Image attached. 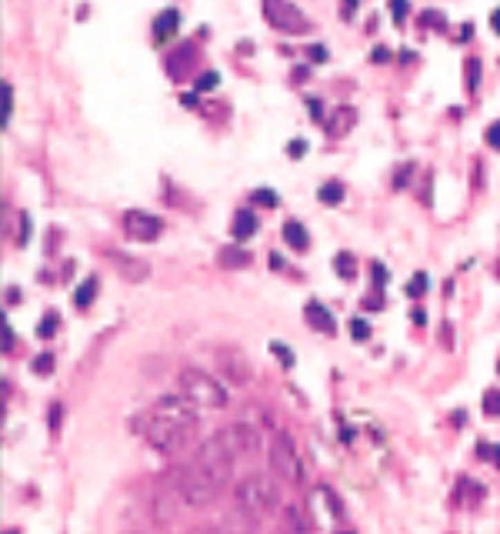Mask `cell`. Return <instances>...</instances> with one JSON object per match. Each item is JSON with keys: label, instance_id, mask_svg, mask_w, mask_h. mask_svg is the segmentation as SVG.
Returning a JSON list of instances; mask_svg holds the SVG:
<instances>
[{"label": "cell", "instance_id": "obj_1", "mask_svg": "<svg viewBox=\"0 0 500 534\" xmlns=\"http://www.w3.org/2000/svg\"><path fill=\"white\" fill-rule=\"evenodd\" d=\"M197 421H200V407L193 400H187L184 394H164L157 398V404L127 421V427L137 438L147 441V448H154L157 454H177L191 444Z\"/></svg>", "mask_w": 500, "mask_h": 534}, {"label": "cell", "instance_id": "obj_2", "mask_svg": "<svg viewBox=\"0 0 500 534\" xmlns=\"http://www.w3.org/2000/svg\"><path fill=\"white\" fill-rule=\"evenodd\" d=\"M233 461L220 441L211 438L207 444H200V451L193 454V461L180 471V481H177V495L184 504L191 508H207L217 497L224 495V488L231 484L233 475Z\"/></svg>", "mask_w": 500, "mask_h": 534}, {"label": "cell", "instance_id": "obj_3", "mask_svg": "<svg viewBox=\"0 0 500 534\" xmlns=\"http://www.w3.org/2000/svg\"><path fill=\"white\" fill-rule=\"evenodd\" d=\"M233 508L240 511V515H247L250 521H267L273 517L284 504H280V488H277V481L270 475H260V471H253V475H244L237 481V488H233Z\"/></svg>", "mask_w": 500, "mask_h": 534}, {"label": "cell", "instance_id": "obj_4", "mask_svg": "<svg viewBox=\"0 0 500 534\" xmlns=\"http://www.w3.org/2000/svg\"><path fill=\"white\" fill-rule=\"evenodd\" d=\"M177 391L187 400H193L197 407L224 411L231 404V391L220 384V378H213L211 371H200V367H184L177 374Z\"/></svg>", "mask_w": 500, "mask_h": 534}, {"label": "cell", "instance_id": "obj_5", "mask_svg": "<svg viewBox=\"0 0 500 534\" xmlns=\"http://www.w3.org/2000/svg\"><path fill=\"white\" fill-rule=\"evenodd\" d=\"M270 468L273 475L290 481V484H300L304 481V461H300V451H297V441L290 438L287 431H277L273 441H270Z\"/></svg>", "mask_w": 500, "mask_h": 534}, {"label": "cell", "instance_id": "obj_6", "mask_svg": "<svg viewBox=\"0 0 500 534\" xmlns=\"http://www.w3.org/2000/svg\"><path fill=\"white\" fill-rule=\"evenodd\" d=\"M260 10L277 34H290V37L310 34V17L290 0H260Z\"/></svg>", "mask_w": 500, "mask_h": 534}, {"label": "cell", "instance_id": "obj_7", "mask_svg": "<svg viewBox=\"0 0 500 534\" xmlns=\"http://www.w3.org/2000/svg\"><path fill=\"white\" fill-rule=\"evenodd\" d=\"M213 438L220 441V448L231 454V458H247V454H257V448H260V434H257V427H250V424H227V427H220Z\"/></svg>", "mask_w": 500, "mask_h": 534}, {"label": "cell", "instance_id": "obj_8", "mask_svg": "<svg viewBox=\"0 0 500 534\" xmlns=\"http://www.w3.org/2000/svg\"><path fill=\"white\" fill-rule=\"evenodd\" d=\"M217 371L227 378L231 384L237 387H244L250 384L253 378V367H250V358L240 351V347H233V344H224V347H217Z\"/></svg>", "mask_w": 500, "mask_h": 534}, {"label": "cell", "instance_id": "obj_9", "mask_svg": "<svg viewBox=\"0 0 500 534\" xmlns=\"http://www.w3.org/2000/svg\"><path fill=\"white\" fill-rule=\"evenodd\" d=\"M124 230H127V237L131 241H157L160 234H164V221L151 214V210H127L124 214Z\"/></svg>", "mask_w": 500, "mask_h": 534}, {"label": "cell", "instance_id": "obj_10", "mask_svg": "<svg viewBox=\"0 0 500 534\" xmlns=\"http://www.w3.org/2000/svg\"><path fill=\"white\" fill-rule=\"evenodd\" d=\"M304 317H307L310 331H320V334H327V338L337 334V317H334L320 301H307V304H304Z\"/></svg>", "mask_w": 500, "mask_h": 534}, {"label": "cell", "instance_id": "obj_11", "mask_svg": "<svg viewBox=\"0 0 500 534\" xmlns=\"http://www.w3.org/2000/svg\"><path fill=\"white\" fill-rule=\"evenodd\" d=\"M280 521H284V534H314V521L304 511V504H284Z\"/></svg>", "mask_w": 500, "mask_h": 534}, {"label": "cell", "instance_id": "obj_12", "mask_svg": "<svg viewBox=\"0 0 500 534\" xmlns=\"http://www.w3.org/2000/svg\"><path fill=\"white\" fill-rule=\"evenodd\" d=\"M193 60H197V50H193V44H184V47H177L167 54V74L173 80H184V74H191Z\"/></svg>", "mask_w": 500, "mask_h": 534}, {"label": "cell", "instance_id": "obj_13", "mask_svg": "<svg viewBox=\"0 0 500 534\" xmlns=\"http://www.w3.org/2000/svg\"><path fill=\"white\" fill-rule=\"evenodd\" d=\"M257 228H260V221H257L253 210H237V214H233V221H231L233 241H250V237L257 234Z\"/></svg>", "mask_w": 500, "mask_h": 534}, {"label": "cell", "instance_id": "obj_14", "mask_svg": "<svg viewBox=\"0 0 500 534\" xmlns=\"http://www.w3.org/2000/svg\"><path fill=\"white\" fill-rule=\"evenodd\" d=\"M354 124H357V111H354V107H337L334 117L327 120V134L330 137H344Z\"/></svg>", "mask_w": 500, "mask_h": 534}, {"label": "cell", "instance_id": "obj_15", "mask_svg": "<svg viewBox=\"0 0 500 534\" xmlns=\"http://www.w3.org/2000/svg\"><path fill=\"white\" fill-rule=\"evenodd\" d=\"M177 27H180V14L173 10V7H167V10H160L154 20V37L157 40H167L171 34H177Z\"/></svg>", "mask_w": 500, "mask_h": 534}, {"label": "cell", "instance_id": "obj_16", "mask_svg": "<svg viewBox=\"0 0 500 534\" xmlns=\"http://www.w3.org/2000/svg\"><path fill=\"white\" fill-rule=\"evenodd\" d=\"M284 241H287L294 250H307L310 248V234L300 221H287L284 224Z\"/></svg>", "mask_w": 500, "mask_h": 534}, {"label": "cell", "instance_id": "obj_17", "mask_svg": "<svg viewBox=\"0 0 500 534\" xmlns=\"http://www.w3.org/2000/svg\"><path fill=\"white\" fill-rule=\"evenodd\" d=\"M217 261H220V267H247L250 254L244 248H237V241H233L231 248H224L220 254H217Z\"/></svg>", "mask_w": 500, "mask_h": 534}, {"label": "cell", "instance_id": "obj_18", "mask_svg": "<svg viewBox=\"0 0 500 534\" xmlns=\"http://www.w3.org/2000/svg\"><path fill=\"white\" fill-rule=\"evenodd\" d=\"M110 261L120 264L117 270L124 274V277H131V281H144L147 277V267L140 264V261H131V257H120V254H110Z\"/></svg>", "mask_w": 500, "mask_h": 534}, {"label": "cell", "instance_id": "obj_19", "mask_svg": "<svg viewBox=\"0 0 500 534\" xmlns=\"http://www.w3.org/2000/svg\"><path fill=\"white\" fill-rule=\"evenodd\" d=\"M94 297H97V277H87V281L74 291V307H77V311H87V307L94 304Z\"/></svg>", "mask_w": 500, "mask_h": 534}, {"label": "cell", "instance_id": "obj_20", "mask_svg": "<svg viewBox=\"0 0 500 534\" xmlns=\"http://www.w3.org/2000/svg\"><path fill=\"white\" fill-rule=\"evenodd\" d=\"M334 270H337L344 281H354V277H357V257H354L350 250L337 254V257H334Z\"/></svg>", "mask_w": 500, "mask_h": 534}, {"label": "cell", "instance_id": "obj_21", "mask_svg": "<svg viewBox=\"0 0 500 534\" xmlns=\"http://www.w3.org/2000/svg\"><path fill=\"white\" fill-rule=\"evenodd\" d=\"M317 197H320V204L334 208V204H340V201H344V184H340V181H327V184L317 191Z\"/></svg>", "mask_w": 500, "mask_h": 534}, {"label": "cell", "instance_id": "obj_22", "mask_svg": "<svg viewBox=\"0 0 500 534\" xmlns=\"http://www.w3.org/2000/svg\"><path fill=\"white\" fill-rule=\"evenodd\" d=\"M57 327H60V314H57V311H47V314L40 317V324H37V338H44V341H47V338H54V334H57Z\"/></svg>", "mask_w": 500, "mask_h": 534}, {"label": "cell", "instance_id": "obj_23", "mask_svg": "<svg viewBox=\"0 0 500 534\" xmlns=\"http://www.w3.org/2000/svg\"><path fill=\"white\" fill-rule=\"evenodd\" d=\"M483 414H490V418H500V391L497 387H490V391H483Z\"/></svg>", "mask_w": 500, "mask_h": 534}, {"label": "cell", "instance_id": "obj_24", "mask_svg": "<svg viewBox=\"0 0 500 534\" xmlns=\"http://www.w3.org/2000/svg\"><path fill=\"white\" fill-rule=\"evenodd\" d=\"M417 20H421V30L423 27H430V30H443V27H447V20H443L441 10H423Z\"/></svg>", "mask_w": 500, "mask_h": 534}, {"label": "cell", "instance_id": "obj_25", "mask_svg": "<svg viewBox=\"0 0 500 534\" xmlns=\"http://www.w3.org/2000/svg\"><path fill=\"white\" fill-rule=\"evenodd\" d=\"M477 87H481V60L470 57V60H467V91L474 94Z\"/></svg>", "mask_w": 500, "mask_h": 534}, {"label": "cell", "instance_id": "obj_26", "mask_svg": "<svg viewBox=\"0 0 500 534\" xmlns=\"http://www.w3.org/2000/svg\"><path fill=\"white\" fill-rule=\"evenodd\" d=\"M30 367H34V374H40V378H44V374H50V371H54V354H50V351H44V354H37Z\"/></svg>", "mask_w": 500, "mask_h": 534}, {"label": "cell", "instance_id": "obj_27", "mask_svg": "<svg viewBox=\"0 0 500 534\" xmlns=\"http://www.w3.org/2000/svg\"><path fill=\"white\" fill-rule=\"evenodd\" d=\"M427 287H430L427 274H414V277H410V284H407V294H410V297H423V294H427Z\"/></svg>", "mask_w": 500, "mask_h": 534}, {"label": "cell", "instance_id": "obj_28", "mask_svg": "<svg viewBox=\"0 0 500 534\" xmlns=\"http://www.w3.org/2000/svg\"><path fill=\"white\" fill-rule=\"evenodd\" d=\"M350 334H354V341H367L370 338V324H367L364 317H354L350 321Z\"/></svg>", "mask_w": 500, "mask_h": 534}, {"label": "cell", "instance_id": "obj_29", "mask_svg": "<svg viewBox=\"0 0 500 534\" xmlns=\"http://www.w3.org/2000/svg\"><path fill=\"white\" fill-rule=\"evenodd\" d=\"M477 454H481V461H494L500 468V448L497 444H477Z\"/></svg>", "mask_w": 500, "mask_h": 534}, {"label": "cell", "instance_id": "obj_30", "mask_svg": "<svg viewBox=\"0 0 500 534\" xmlns=\"http://www.w3.org/2000/svg\"><path fill=\"white\" fill-rule=\"evenodd\" d=\"M270 351H273V354L280 358V364H284V367H290V364H294V351H287V344L273 341V344H270Z\"/></svg>", "mask_w": 500, "mask_h": 534}, {"label": "cell", "instance_id": "obj_31", "mask_svg": "<svg viewBox=\"0 0 500 534\" xmlns=\"http://www.w3.org/2000/svg\"><path fill=\"white\" fill-rule=\"evenodd\" d=\"M10 111H14V87L3 80V124L10 120Z\"/></svg>", "mask_w": 500, "mask_h": 534}, {"label": "cell", "instance_id": "obj_32", "mask_svg": "<svg viewBox=\"0 0 500 534\" xmlns=\"http://www.w3.org/2000/svg\"><path fill=\"white\" fill-rule=\"evenodd\" d=\"M217 80H220V77L213 74V71H211V74H200V77H197V91H200V94H204V91H213V87H217Z\"/></svg>", "mask_w": 500, "mask_h": 534}, {"label": "cell", "instance_id": "obj_33", "mask_svg": "<svg viewBox=\"0 0 500 534\" xmlns=\"http://www.w3.org/2000/svg\"><path fill=\"white\" fill-rule=\"evenodd\" d=\"M307 114H310V120H324V104L317 97H307Z\"/></svg>", "mask_w": 500, "mask_h": 534}, {"label": "cell", "instance_id": "obj_34", "mask_svg": "<svg viewBox=\"0 0 500 534\" xmlns=\"http://www.w3.org/2000/svg\"><path fill=\"white\" fill-rule=\"evenodd\" d=\"M253 201H257V204H267V208H277V194L267 191V187H264V191H253Z\"/></svg>", "mask_w": 500, "mask_h": 534}, {"label": "cell", "instance_id": "obj_35", "mask_svg": "<svg viewBox=\"0 0 500 534\" xmlns=\"http://www.w3.org/2000/svg\"><path fill=\"white\" fill-rule=\"evenodd\" d=\"M487 144H490L494 151H500V120H497V124H490V127H487Z\"/></svg>", "mask_w": 500, "mask_h": 534}, {"label": "cell", "instance_id": "obj_36", "mask_svg": "<svg viewBox=\"0 0 500 534\" xmlns=\"http://www.w3.org/2000/svg\"><path fill=\"white\" fill-rule=\"evenodd\" d=\"M390 14H394V20L401 24V20L407 17V0H390Z\"/></svg>", "mask_w": 500, "mask_h": 534}, {"label": "cell", "instance_id": "obj_37", "mask_svg": "<svg viewBox=\"0 0 500 534\" xmlns=\"http://www.w3.org/2000/svg\"><path fill=\"white\" fill-rule=\"evenodd\" d=\"M354 14H357V0H340V17L350 20Z\"/></svg>", "mask_w": 500, "mask_h": 534}, {"label": "cell", "instance_id": "obj_38", "mask_svg": "<svg viewBox=\"0 0 500 534\" xmlns=\"http://www.w3.org/2000/svg\"><path fill=\"white\" fill-rule=\"evenodd\" d=\"M3 351H7V354L14 351V327H10V324L3 327Z\"/></svg>", "mask_w": 500, "mask_h": 534}, {"label": "cell", "instance_id": "obj_39", "mask_svg": "<svg viewBox=\"0 0 500 534\" xmlns=\"http://www.w3.org/2000/svg\"><path fill=\"white\" fill-rule=\"evenodd\" d=\"M307 54H310V60H317V64H324V60H327V50H324V47H310Z\"/></svg>", "mask_w": 500, "mask_h": 534}, {"label": "cell", "instance_id": "obj_40", "mask_svg": "<svg viewBox=\"0 0 500 534\" xmlns=\"http://www.w3.org/2000/svg\"><path fill=\"white\" fill-rule=\"evenodd\" d=\"M304 151H307V144H304V140H294V144H287V154H294V157H300Z\"/></svg>", "mask_w": 500, "mask_h": 534}, {"label": "cell", "instance_id": "obj_41", "mask_svg": "<svg viewBox=\"0 0 500 534\" xmlns=\"http://www.w3.org/2000/svg\"><path fill=\"white\" fill-rule=\"evenodd\" d=\"M47 424H50V427L57 431V424H60V404H54V411L47 414Z\"/></svg>", "mask_w": 500, "mask_h": 534}, {"label": "cell", "instance_id": "obj_42", "mask_svg": "<svg viewBox=\"0 0 500 534\" xmlns=\"http://www.w3.org/2000/svg\"><path fill=\"white\" fill-rule=\"evenodd\" d=\"M187 534H220L217 528H211V524H197V528H191Z\"/></svg>", "mask_w": 500, "mask_h": 534}, {"label": "cell", "instance_id": "obj_43", "mask_svg": "<svg viewBox=\"0 0 500 534\" xmlns=\"http://www.w3.org/2000/svg\"><path fill=\"white\" fill-rule=\"evenodd\" d=\"M20 297H17V287H10V291H7V304H17Z\"/></svg>", "mask_w": 500, "mask_h": 534}, {"label": "cell", "instance_id": "obj_44", "mask_svg": "<svg viewBox=\"0 0 500 534\" xmlns=\"http://www.w3.org/2000/svg\"><path fill=\"white\" fill-rule=\"evenodd\" d=\"M374 60H377V64H384V60H387V50H384V47H377V50H374Z\"/></svg>", "mask_w": 500, "mask_h": 534}, {"label": "cell", "instance_id": "obj_45", "mask_svg": "<svg viewBox=\"0 0 500 534\" xmlns=\"http://www.w3.org/2000/svg\"><path fill=\"white\" fill-rule=\"evenodd\" d=\"M490 24H494V30H497V34H500V7H497V10H494V17H490Z\"/></svg>", "mask_w": 500, "mask_h": 534}, {"label": "cell", "instance_id": "obj_46", "mask_svg": "<svg viewBox=\"0 0 500 534\" xmlns=\"http://www.w3.org/2000/svg\"><path fill=\"white\" fill-rule=\"evenodd\" d=\"M7 534H20V531H17V528H10V531H7Z\"/></svg>", "mask_w": 500, "mask_h": 534}, {"label": "cell", "instance_id": "obj_47", "mask_svg": "<svg viewBox=\"0 0 500 534\" xmlns=\"http://www.w3.org/2000/svg\"><path fill=\"white\" fill-rule=\"evenodd\" d=\"M337 534H354V531H337Z\"/></svg>", "mask_w": 500, "mask_h": 534}, {"label": "cell", "instance_id": "obj_48", "mask_svg": "<svg viewBox=\"0 0 500 534\" xmlns=\"http://www.w3.org/2000/svg\"><path fill=\"white\" fill-rule=\"evenodd\" d=\"M497 371H500V361H497Z\"/></svg>", "mask_w": 500, "mask_h": 534}]
</instances>
